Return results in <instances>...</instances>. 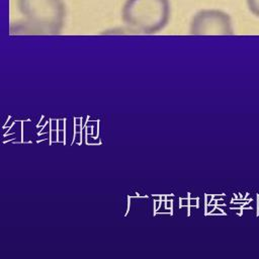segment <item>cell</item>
<instances>
[{
	"label": "cell",
	"mask_w": 259,
	"mask_h": 259,
	"mask_svg": "<svg viewBox=\"0 0 259 259\" xmlns=\"http://www.w3.org/2000/svg\"><path fill=\"white\" fill-rule=\"evenodd\" d=\"M121 16L131 29L142 33L162 30L170 18L169 0H125Z\"/></svg>",
	"instance_id": "obj_1"
},
{
	"label": "cell",
	"mask_w": 259,
	"mask_h": 259,
	"mask_svg": "<svg viewBox=\"0 0 259 259\" xmlns=\"http://www.w3.org/2000/svg\"><path fill=\"white\" fill-rule=\"evenodd\" d=\"M17 7L35 28L58 33L66 18V5L63 0H17Z\"/></svg>",
	"instance_id": "obj_2"
},
{
	"label": "cell",
	"mask_w": 259,
	"mask_h": 259,
	"mask_svg": "<svg viewBox=\"0 0 259 259\" xmlns=\"http://www.w3.org/2000/svg\"><path fill=\"white\" fill-rule=\"evenodd\" d=\"M233 31L230 15L220 9L199 10L190 22V33L194 35H227Z\"/></svg>",
	"instance_id": "obj_3"
},
{
	"label": "cell",
	"mask_w": 259,
	"mask_h": 259,
	"mask_svg": "<svg viewBox=\"0 0 259 259\" xmlns=\"http://www.w3.org/2000/svg\"><path fill=\"white\" fill-rule=\"evenodd\" d=\"M249 10L257 17H259V0H247Z\"/></svg>",
	"instance_id": "obj_4"
}]
</instances>
